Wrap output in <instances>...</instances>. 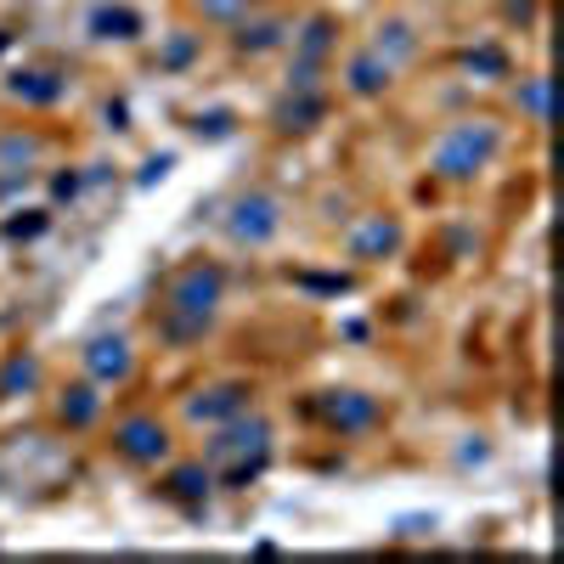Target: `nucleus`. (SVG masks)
Returning <instances> with one entry per match:
<instances>
[{
    "label": "nucleus",
    "mask_w": 564,
    "mask_h": 564,
    "mask_svg": "<svg viewBox=\"0 0 564 564\" xmlns=\"http://www.w3.org/2000/svg\"><path fill=\"white\" fill-rule=\"evenodd\" d=\"M220 300H226V271H220V265H209V260L181 265V271L170 276V289H164V322H159L164 339H170V345L204 339V327L215 322Z\"/></svg>",
    "instance_id": "1"
},
{
    "label": "nucleus",
    "mask_w": 564,
    "mask_h": 564,
    "mask_svg": "<svg viewBox=\"0 0 564 564\" xmlns=\"http://www.w3.org/2000/svg\"><path fill=\"white\" fill-rule=\"evenodd\" d=\"M204 463L220 475L226 491L254 486L265 475V463H271V423L260 412H238V417L215 423V441L204 446Z\"/></svg>",
    "instance_id": "2"
},
{
    "label": "nucleus",
    "mask_w": 564,
    "mask_h": 564,
    "mask_svg": "<svg viewBox=\"0 0 564 564\" xmlns=\"http://www.w3.org/2000/svg\"><path fill=\"white\" fill-rule=\"evenodd\" d=\"M502 148V130L491 119H463L452 124L441 141H435V153H430V170L441 181H475Z\"/></svg>",
    "instance_id": "3"
},
{
    "label": "nucleus",
    "mask_w": 564,
    "mask_h": 564,
    "mask_svg": "<svg viewBox=\"0 0 564 564\" xmlns=\"http://www.w3.org/2000/svg\"><path fill=\"white\" fill-rule=\"evenodd\" d=\"M282 231V198L276 193H243L226 215V238L243 243V249H265Z\"/></svg>",
    "instance_id": "4"
},
{
    "label": "nucleus",
    "mask_w": 564,
    "mask_h": 564,
    "mask_svg": "<svg viewBox=\"0 0 564 564\" xmlns=\"http://www.w3.org/2000/svg\"><path fill=\"white\" fill-rule=\"evenodd\" d=\"M113 452L135 468H159L170 457V423H159L153 412H130L113 430Z\"/></svg>",
    "instance_id": "5"
},
{
    "label": "nucleus",
    "mask_w": 564,
    "mask_h": 564,
    "mask_svg": "<svg viewBox=\"0 0 564 564\" xmlns=\"http://www.w3.org/2000/svg\"><path fill=\"white\" fill-rule=\"evenodd\" d=\"M311 412L327 423V430H339V435H367V430L384 423V406L372 395H361V390H322Z\"/></svg>",
    "instance_id": "6"
},
{
    "label": "nucleus",
    "mask_w": 564,
    "mask_h": 564,
    "mask_svg": "<svg viewBox=\"0 0 564 564\" xmlns=\"http://www.w3.org/2000/svg\"><path fill=\"white\" fill-rule=\"evenodd\" d=\"M79 361H85V379L102 384V390L130 384V372H135V350H130L124 334H97V339H85Z\"/></svg>",
    "instance_id": "7"
},
{
    "label": "nucleus",
    "mask_w": 564,
    "mask_h": 564,
    "mask_svg": "<svg viewBox=\"0 0 564 564\" xmlns=\"http://www.w3.org/2000/svg\"><path fill=\"white\" fill-rule=\"evenodd\" d=\"M327 119V90L322 85H289V97L271 108V130L276 135H305Z\"/></svg>",
    "instance_id": "8"
},
{
    "label": "nucleus",
    "mask_w": 564,
    "mask_h": 564,
    "mask_svg": "<svg viewBox=\"0 0 564 564\" xmlns=\"http://www.w3.org/2000/svg\"><path fill=\"white\" fill-rule=\"evenodd\" d=\"M249 384L243 379H226V384H209V390H198L193 401H186V417H193V423H209V430H215V423H226V417H238V412H249Z\"/></svg>",
    "instance_id": "9"
},
{
    "label": "nucleus",
    "mask_w": 564,
    "mask_h": 564,
    "mask_svg": "<svg viewBox=\"0 0 564 564\" xmlns=\"http://www.w3.org/2000/svg\"><path fill=\"white\" fill-rule=\"evenodd\" d=\"M395 85V68L379 57V52H372V45H361V52L345 63V90H350V97H384V90Z\"/></svg>",
    "instance_id": "10"
},
{
    "label": "nucleus",
    "mask_w": 564,
    "mask_h": 564,
    "mask_svg": "<svg viewBox=\"0 0 564 564\" xmlns=\"http://www.w3.org/2000/svg\"><path fill=\"white\" fill-rule=\"evenodd\" d=\"M159 491H164L170 502H181V508H198V502L215 491V468H209L204 457H198V463H175Z\"/></svg>",
    "instance_id": "11"
},
{
    "label": "nucleus",
    "mask_w": 564,
    "mask_h": 564,
    "mask_svg": "<svg viewBox=\"0 0 564 564\" xmlns=\"http://www.w3.org/2000/svg\"><path fill=\"white\" fill-rule=\"evenodd\" d=\"M395 249H401V220H390V215H372L367 226L350 231V260H384Z\"/></svg>",
    "instance_id": "12"
},
{
    "label": "nucleus",
    "mask_w": 564,
    "mask_h": 564,
    "mask_svg": "<svg viewBox=\"0 0 564 564\" xmlns=\"http://www.w3.org/2000/svg\"><path fill=\"white\" fill-rule=\"evenodd\" d=\"M7 90L18 102H29V108H57L63 97H68V85L57 79V74H45V68H18L12 79H7Z\"/></svg>",
    "instance_id": "13"
},
{
    "label": "nucleus",
    "mask_w": 564,
    "mask_h": 564,
    "mask_svg": "<svg viewBox=\"0 0 564 564\" xmlns=\"http://www.w3.org/2000/svg\"><path fill=\"white\" fill-rule=\"evenodd\" d=\"M57 417L68 423V430H90V423L102 417V384H68L63 395H57Z\"/></svg>",
    "instance_id": "14"
},
{
    "label": "nucleus",
    "mask_w": 564,
    "mask_h": 564,
    "mask_svg": "<svg viewBox=\"0 0 564 564\" xmlns=\"http://www.w3.org/2000/svg\"><path fill=\"white\" fill-rule=\"evenodd\" d=\"M141 29V12L135 7H124V0H102L97 12H90V40H135Z\"/></svg>",
    "instance_id": "15"
},
{
    "label": "nucleus",
    "mask_w": 564,
    "mask_h": 564,
    "mask_svg": "<svg viewBox=\"0 0 564 564\" xmlns=\"http://www.w3.org/2000/svg\"><path fill=\"white\" fill-rule=\"evenodd\" d=\"M289 40V23L282 18H238V34H231V45H238V52H249V57H260V52H276V45Z\"/></svg>",
    "instance_id": "16"
},
{
    "label": "nucleus",
    "mask_w": 564,
    "mask_h": 564,
    "mask_svg": "<svg viewBox=\"0 0 564 564\" xmlns=\"http://www.w3.org/2000/svg\"><path fill=\"white\" fill-rule=\"evenodd\" d=\"M40 384V356L34 350H18L7 367H0V395H29Z\"/></svg>",
    "instance_id": "17"
},
{
    "label": "nucleus",
    "mask_w": 564,
    "mask_h": 564,
    "mask_svg": "<svg viewBox=\"0 0 564 564\" xmlns=\"http://www.w3.org/2000/svg\"><path fill=\"white\" fill-rule=\"evenodd\" d=\"M372 52H379L390 68H401V63L417 52V40H412V29H406V23H384V29H379V40H372Z\"/></svg>",
    "instance_id": "18"
},
{
    "label": "nucleus",
    "mask_w": 564,
    "mask_h": 564,
    "mask_svg": "<svg viewBox=\"0 0 564 564\" xmlns=\"http://www.w3.org/2000/svg\"><path fill=\"white\" fill-rule=\"evenodd\" d=\"M513 97H520V108L536 119V124H547V79L536 74V79H520V90H513Z\"/></svg>",
    "instance_id": "19"
},
{
    "label": "nucleus",
    "mask_w": 564,
    "mask_h": 564,
    "mask_svg": "<svg viewBox=\"0 0 564 564\" xmlns=\"http://www.w3.org/2000/svg\"><path fill=\"white\" fill-rule=\"evenodd\" d=\"M463 63H468V74H491V79L508 74V52H502V45H475Z\"/></svg>",
    "instance_id": "20"
},
{
    "label": "nucleus",
    "mask_w": 564,
    "mask_h": 564,
    "mask_svg": "<svg viewBox=\"0 0 564 564\" xmlns=\"http://www.w3.org/2000/svg\"><path fill=\"white\" fill-rule=\"evenodd\" d=\"M243 7H249V0H198V12H204V18H215V23H238V18H243Z\"/></svg>",
    "instance_id": "21"
},
{
    "label": "nucleus",
    "mask_w": 564,
    "mask_h": 564,
    "mask_svg": "<svg viewBox=\"0 0 564 564\" xmlns=\"http://www.w3.org/2000/svg\"><path fill=\"white\" fill-rule=\"evenodd\" d=\"M193 57H198V40H193V34H175L170 52H164V68H186Z\"/></svg>",
    "instance_id": "22"
},
{
    "label": "nucleus",
    "mask_w": 564,
    "mask_h": 564,
    "mask_svg": "<svg viewBox=\"0 0 564 564\" xmlns=\"http://www.w3.org/2000/svg\"><path fill=\"white\" fill-rule=\"evenodd\" d=\"M45 226H52V220H45L40 209H29V220H7V238H40Z\"/></svg>",
    "instance_id": "23"
},
{
    "label": "nucleus",
    "mask_w": 564,
    "mask_h": 564,
    "mask_svg": "<svg viewBox=\"0 0 564 564\" xmlns=\"http://www.w3.org/2000/svg\"><path fill=\"white\" fill-rule=\"evenodd\" d=\"M300 289H316V294H350V276H300Z\"/></svg>",
    "instance_id": "24"
},
{
    "label": "nucleus",
    "mask_w": 564,
    "mask_h": 564,
    "mask_svg": "<svg viewBox=\"0 0 564 564\" xmlns=\"http://www.w3.org/2000/svg\"><path fill=\"white\" fill-rule=\"evenodd\" d=\"M198 135H226L231 130V113L226 108H215V113H198V124H193Z\"/></svg>",
    "instance_id": "25"
},
{
    "label": "nucleus",
    "mask_w": 564,
    "mask_h": 564,
    "mask_svg": "<svg viewBox=\"0 0 564 564\" xmlns=\"http://www.w3.org/2000/svg\"><path fill=\"white\" fill-rule=\"evenodd\" d=\"M175 159L170 153H159V159H148V164H141V186H153V181H164V170H170Z\"/></svg>",
    "instance_id": "26"
},
{
    "label": "nucleus",
    "mask_w": 564,
    "mask_h": 564,
    "mask_svg": "<svg viewBox=\"0 0 564 564\" xmlns=\"http://www.w3.org/2000/svg\"><path fill=\"white\" fill-rule=\"evenodd\" d=\"M502 12H508L513 23H531V18H536V0H508V7H502Z\"/></svg>",
    "instance_id": "27"
},
{
    "label": "nucleus",
    "mask_w": 564,
    "mask_h": 564,
    "mask_svg": "<svg viewBox=\"0 0 564 564\" xmlns=\"http://www.w3.org/2000/svg\"><path fill=\"white\" fill-rule=\"evenodd\" d=\"M52 198H79V175H57L52 181Z\"/></svg>",
    "instance_id": "28"
},
{
    "label": "nucleus",
    "mask_w": 564,
    "mask_h": 564,
    "mask_svg": "<svg viewBox=\"0 0 564 564\" xmlns=\"http://www.w3.org/2000/svg\"><path fill=\"white\" fill-rule=\"evenodd\" d=\"M7 45H12V34H7V29H0V52H7Z\"/></svg>",
    "instance_id": "29"
}]
</instances>
